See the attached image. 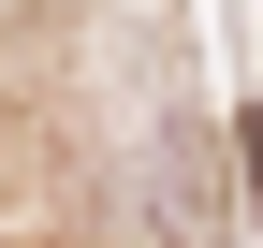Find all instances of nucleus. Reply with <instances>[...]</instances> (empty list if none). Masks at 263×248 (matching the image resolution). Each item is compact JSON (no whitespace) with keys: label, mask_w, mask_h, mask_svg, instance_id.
<instances>
[{"label":"nucleus","mask_w":263,"mask_h":248,"mask_svg":"<svg viewBox=\"0 0 263 248\" xmlns=\"http://www.w3.org/2000/svg\"><path fill=\"white\" fill-rule=\"evenodd\" d=\"M234 175H249V219H263V117L234 132Z\"/></svg>","instance_id":"1"}]
</instances>
